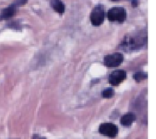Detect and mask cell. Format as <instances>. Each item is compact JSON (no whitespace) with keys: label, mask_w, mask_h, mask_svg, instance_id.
<instances>
[{"label":"cell","mask_w":156,"mask_h":139,"mask_svg":"<svg viewBox=\"0 0 156 139\" xmlns=\"http://www.w3.org/2000/svg\"><path fill=\"white\" fill-rule=\"evenodd\" d=\"M127 17L126 9L123 7H114L107 12V18L110 22L123 23Z\"/></svg>","instance_id":"1"},{"label":"cell","mask_w":156,"mask_h":139,"mask_svg":"<svg viewBox=\"0 0 156 139\" xmlns=\"http://www.w3.org/2000/svg\"><path fill=\"white\" fill-rule=\"evenodd\" d=\"M90 21L95 26L103 24L105 19V9L102 4H98L91 10L90 14Z\"/></svg>","instance_id":"2"},{"label":"cell","mask_w":156,"mask_h":139,"mask_svg":"<svg viewBox=\"0 0 156 139\" xmlns=\"http://www.w3.org/2000/svg\"><path fill=\"white\" fill-rule=\"evenodd\" d=\"M99 132L101 134L104 136L114 138L118 135V127L112 122H104L99 126Z\"/></svg>","instance_id":"3"},{"label":"cell","mask_w":156,"mask_h":139,"mask_svg":"<svg viewBox=\"0 0 156 139\" xmlns=\"http://www.w3.org/2000/svg\"><path fill=\"white\" fill-rule=\"evenodd\" d=\"M124 60V56L121 53H115L106 55L104 59V65L108 67H115L120 66Z\"/></svg>","instance_id":"4"},{"label":"cell","mask_w":156,"mask_h":139,"mask_svg":"<svg viewBox=\"0 0 156 139\" xmlns=\"http://www.w3.org/2000/svg\"><path fill=\"white\" fill-rule=\"evenodd\" d=\"M127 74L125 70L118 69L113 71L109 77V82L112 86H118L126 78Z\"/></svg>","instance_id":"5"},{"label":"cell","mask_w":156,"mask_h":139,"mask_svg":"<svg viewBox=\"0 0 156 139\" xmlns=\"http://www.w3.org/2000/svg\"><path fill=\"white\" fill-rule=\"evenodd\" d=\"M17 5L14 3L10 6L2 9L1 14H0V20L8 19L14 17L17 12Z\"/></svg>","instance_id":"6"},{"label":"cell","mask_w":156,"mask_h":139,"mask_svg":"<svg viewBox=\"0 0 156 139\" xmlns=\"http://www.w3.org/2000/svg\"><path fill=\"white\" fill-rule=\"evenodd\" d=\"M136 118V115L133 113H127L123 115L120 119V123L125 127L131 126Z\"/></svg>","instance_id":"7"},{"label":"cell","mask_w":156,"mask_h":139,"mask_svg":"<svg viewBox=\"0 0 156 139\" xmlns=\"http://www.w3.org/2000/svg\"><path fill=\"white\" fill-rule=\"evenodd\" d=\"M50 4L52 8L56 12L59 14H63L65 12V5L63 2L59 1V0H54V1H51Z\"/></svg>","instance_id":"8"},{"label":"cell","mask_w":156,"mask_h":139,"mask_svg":"<svg viewBox=\"0 0 156 139\" xmlns=\"http://www.w3.org/2000/svg\"><path fill=\"white\" fill-rule=\"evenodd\" d=\"M101 95L104 98H110L114 95V90L112 88H106L102 92Z\"/></svg>","instance_id":"9"},{"label":"cell","mask_w":156,"mask_h":139,"mask_svg":"<svg viewBox=\"0 0 156 139\" xmlns=\"http://www.w3.org/2000/svg\"><path fill=\"white\" fill-rule=\"evenodd\" d=\"M147 78V74L143 72H138L134 75V78L137 82H141Z\"/></svg>","instance_id":"10"},{"label":"cell","mask_w":156,"mask_h":139,"mask_svg":"<svg viewBox=\"0 0 156 139\" xmlns=\"http://www.w3.org/2000/svg\"><path fill=\"white\" fill-rule=\"evenodd\" d=\"M137 1H132V5L134 7H136L137 6Z\"/></svg>","instance_id":"11"}]
</instances>
